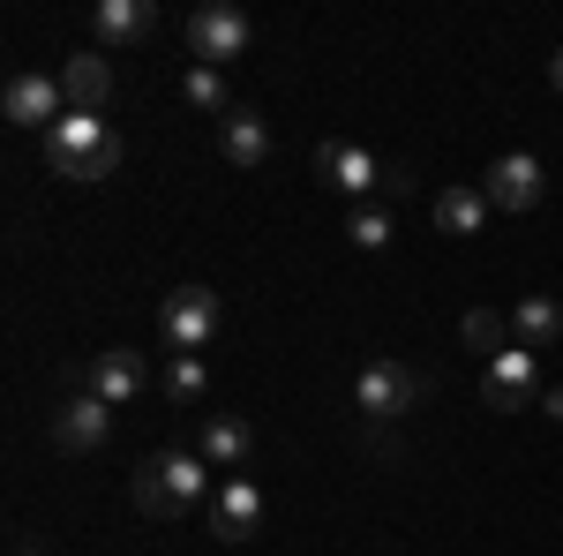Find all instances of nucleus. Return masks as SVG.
<instances>
[{
  "label": "nucleus",
  "instance_id": "obj_1",
  "mask_svg": "<svg viewBox=\"0 0 563 556\" xmlns=\"http://www.w3.org/2000/svg\"><path fill=\"white\" fill-rule=\"evenodd\" d=\"M211 467L196 459V451H180V444H166V451H151L143 467H135V512L143 519H180L196 512V504H211Z\"/></svg>",
  "mask_w": 563,
  "mask_h": 556
},
{
  "label": "nucleus",
  "instance_id": "obj_2",
  "mask_svg": "<svg viewBox=\"0 0 563 556\" xmlns=\"http://www.w3.org/2000/svg\"><path fill=\"white\" fill-rule=\"evenodd\" d=\"M45 166L60 173V181H106V173L121 166V135L106 129V113H68L60 129H45Z\"/></svg>",
  "mask_w": 563,
  "mask_h": 556
},
{
  "label": "nucleus",
  "instance_id": "obj_3",
  "mask_svg": "<svg viewBox=\"0 0 563 556\" xmlns=\"http://www.w3.org/2000/svg\"><path fill=\"white\" fill-rule=\"evenodd\" d=\"M316 181L339 188V196H376L390 211L406 196V166H384L368 143H316Z\"/></svg>",
  "mask_w": 563,
  "mask_h": 556
},
{
  "label": "nucleus",
  "instance_id": "obj_4",
  "mask_svg": "<svg viewBox=\"0 0 563 556\" xmlns=\"http://www.w3.org/2000/svg\"><path fill=\"white\" fill-rule=\"evenodd\" d=\"M541 399V361L533 346H504L496 361H481V406L488 414H526Z\"/></svg>",
  "mask_w": 563,
  "mask_h": 556
},
{
  "label": "nucleus",
  "instance_id": "obj_5",
  "mask_svg": "<svg viewBox=\"0 0 563 556\" xmlns=\"http://www.w3.org/2000/svg\"><path fill=\"white\" fill-rule=\"evenodd\" d=\"M218 294L211 286H174L166 294V308H158V339L174 346V353H203V346L218 339Z\"/></svg>",
  "mask_w": 563,
  "mask_h": 556
},
{
  "label": "nucleus",
  "instance_id": "obj_6",
  "mask_svg": "<svg viewBox=\"0 0 563 556\" xmlns=\"http://www.w3.org/2000/svg\"><path fill=\"white\" fill-rule=\"evenodd\" d=\"M413 399H421V377H413L406 361H368V369L353 377V406H361V422H406Z\"/></svg>",
  "mask_w": 563,
  "mask_h": 556
},
{
  "label": "nucleus",
  "instance_id": "obj_7",
  "mask_svg": "<svg viewBox=\"0 0 563 556\" xmlns=\"http://www.w3.org/2000/svg\"><path fill=\"white\" fill-rule=\"evenodd\" d=\"M188 53H196V68H225V61H241V53H249V15L225 8V0L196 8V15H188Z\"/></svg>",
  "mask_w": 563,
  "mask_h": 556
},
{
  "label": "nucleus",
  "instance_id": "obj_8",
  "mask_svg": "<svg viewBox=\"0 0 563 556\" xmlns=\"http://www.w3.org/2000/svg\"><path fill=\"white\" fill-rule=\"evenodd\" d=\"M0 113L15 121V129H60L68 121V90H60V76H8V90H0Z\"/></svg>",
  "mask_w": 563,
  "mask_h": 556
},
{
  "label": "nucleus",
  "instance_id": "obj_9",
  "mask_svg": "<svg viewBox=\"0 0 563 556\" xmlns=\"http://www.w3.org/2000/svg\"><path fill=\"white\" fill-rule=\"evenodd\" d=\"M541 188H549V173L533 151H504L496 166L481 173V196H488V211H533L541 204Z\"/></svg>",
  "mask_w": 563,
  "mask_h": 556
},
{
  "label": "nucleus",
  "instance_id": "obj_10",
  "mask_svg": "<svg viewBox=\"0 0 563 556\" xmlns=\"http://www.w3.org/2000/svg\"><path fill=\"white\" fill-rule=\"evenodd\" d=\"M45 436H53L60 451H106V436H113V406H106V399H90V391H68V399L53 406Z\"/></svg>",
  "mask_w": 563,
  "mask_h": 556
},
{
  "label": "nucleus",
  "instance_id": "obj_11",
  "mask_svg": "<svg viewBox=\"0 0 563 556\" xmlns=\"http://www.w3.org/2000/svg\"><path fill=\"white\" fill-rule=\"evenodd\" d=\"M211 534H218V542H256V534H263V489H256V481L225 473V481L211 489Z\"/></svg>",
  "mask_w": 563,
  "mask_h": 556
},
{
  "label": "nucleus",
  "instance_id": "obj_12",
  "mask_svg": "<svg viewBox=\"0 0 563 556\" xmlns=\"http://www.w3.org/2000/svg\"><path fill=\"white\" fill-rule=\"evenodd\" d=\"M84 391H90V399H106V406H129V399L151 391V361L129 353V346H113V353H98V361L84 369Z\"/></svg>",
  "mask_w": 563,
  "mask_h": 556
},
{
  "label": "nucleus",
  "instance_id": "obj_13",
  "mask_svg": "<svg viewBox=\"0 0 563 556\" xmlns=\"http://www.w3.org/2000/svg\"><path fill=\"white\" fill-rule=\"evenodd\" d=\"M60 90H68V113H106V98H113V61H106V53H68V61H60Z\"/></svg>",
  "mask_w": 563,
  "mask_h": 556
},
{
  "label": "nucleus",
  "instance_id": "obj_14",
  "mask_svg": "<svg viewBox=\"0 0 563 556\" xmlns=\"http://www.w3.org/2000/svg\"><path fill=\"white\" fill-rule=\"evenodd\" d=\"M218 151H225V166H241V173H256L263 159H271V129H263L256 106H233V113L218 121Z\"/></svg>",
  "mask_w": 563,
  "mask_h": 556
},
{
  "label": "nucleus",
  "instance_id": "obj_15",
  "mask_svg": "<svg viewBox=\"0 0 563 556\" xmlns=\"http://www.w3.org/2000/svg\"><path fill=\"white\" fill-rule=\"evenodd\" d=\"M90 31L106 45H143L158 31V8H151V0H98V8H90Z\"/></svg>",
  "mask_w": 563,
  "mask_h": 556
},
{
  "label": "nucleus",
  "instance_id": "obj_16",
  "mask_svg": "<svg viewBox=\"0 0 563 556\" xmlns=\"http://www.w3.org/2000/svg\"><path fill=\"white\" fill-rule=\"evenodd\" d=\"M249 451H256V428L241 422V414H218V422L196 428V459L203 467H241Z\"/></svg>",
  "mask_w": 563,
  "mask_h": 556
},
{
  "label": "nucleus",
  "instance_id": "obj_17",
  "mask_svg": "<svg viewBox=\"0 0 563 556\" xmlns=\"http://www.w3.org/2000/svg\"><path fill=\"white\" fill-rule=\"evenodd\" d=\"M481 218H488V196H481V188H443V196H435V233H443V241H474Z\"/></svg>",
  "mask_w": 563,
  "mask_h": 556
},
{
  "label": "nucleus",
  "instance_id": "obj_18",
  "mask_svg": "<svg viewBox=\"0 0 563 556\" xmlns=\"http://www.w3.org/2000/svg\"><path fill=\"white\" fill-rule=\"evenodd\" d=\"M511 339L533 346V353H541V346H556L563 339V308L549 294H526L519 308H511Z\"/></svg>",
  "mask_w": 563,
  "mask_h": 556
},
{
  "label": "nucleus",
  "instance_id": "obj_19",
  "mask_svg": "<svg viewBox=\"0 0 563 556\" xmlns=\"http://www.w3.org/2000/svg\"><path fill=\"white\" fill-rule=\"evenodd\" d=\"M459 339H466V353L496 361L504 339H511V316H496V308H466V316H459Z\"/></svg>",
  "mask_w": 563,
  "mask_h": 556
},
{
  "label": "nucleus",
  "instance_id": "obj_20",
  "mask_svg": "<svg viewBox=\"0 0 563 556\" xmlns=\"http://www.w3.org/2000/svg\"><path fill=\"white\" fill-rule=\"evenodd\" d=\"M390 233H398V211H390V204H361V211L346 218V241H353V249H368V257H384Z\"/></svg>",
  "mask_w": 563,
  "mask_h": 556
},
{
  "label": "nucleus",
  "instance_id": "obj_21",
  "mask_svg": "<svg viewBox=\"0 0 563 556\" xmlns=\"http://www.w3.org/2000/svg\"><path fill=\"white\" fill-rule=\"evenodd\" d=\"M180 98H188L196 113H211V121L233 113V98H225V76H218V68H188V76H180Z\"/></svg>",
  "mask_w": 563,
  "mask_h": 556
},
{
  "label": "nucleus",
  "instance_id": "obj_22",
  "mask_svg": "<svg viewBox=\"0 0 563 556\" xmlns=\"http://www.w3.org/2000/svg\"><path fill=\"white\" fill-rule=\"evenodd\" d=\"M203 384H211L203 353H174V361H166V399H174V406H196V399H203Z\"/></svg>",
  "mask_w": 563,
  "mask_h": 556
},
{
  "label": "nucleus",
  "instance_id": "obj_23",
  "mask_svg": "<svg viewBox=\"0 0 563 556\" xmlns=\"http://www.w3.org/2000/svg\"><path fill=\"white\" fill-rule=\"evenodd\" d=\"M541 414H549V422H563V391H541Z\"/></svg>",
  "mask_w": 563,
  "mask_h": 556
},
{
  "label": "nucleus",
  "instance_id": "obj_24",
  "mask_svg": "<svg viewBox=\"0 0 563 556\" xmlns=\"http://www.w3.org/2000/svg\"><path fill=\"white\" fill-rule=\"evenodd\" d=\"M549 84H556V90H563V45H556V61H549Z\"/></svg>",
  "mask_w": 563,
  "mask_h": 556
}]
</instances>
